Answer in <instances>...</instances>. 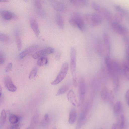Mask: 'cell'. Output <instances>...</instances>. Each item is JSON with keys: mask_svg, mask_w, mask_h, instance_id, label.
<instances>
[{"mask_svg": "<svg viewBox=\"0 0 129 129\" xmlns=\"http://www.w3.org/2000/svg\"><path fill=\"white\" fill-rule=\"evenodd\" d=\"M20 119L19 117L14 114H10L9 117V121L12 124H17Z\"/></svg>", "mask_w": 129, "mask_h": 129, "instance_id": "83f0119b", "label": "cell"}, {"mask_svg": "<svg viewBox=\"0 0 129 129\" xmlns=\"http://www.w3.org/2000/svg\"><path fill=\"white\" fill-rule=\"evenodd\" d=\"M67 98L69 101L74 106H77L80 105L73 90H71L69 91L67 95Z\"/></svg>", "mask_w": 129, "mask_h": 129, "instance_id": "4fadbf2b", "label": "cell"}, {"mask_svg": "<svg viewBox=\"0 0 129 129\" xmlns=\"http://www.w3.org/2000/svg\"><path fill=\"white\" fill-rule=\"evenodd\" d=\"M95 47L98 52L100 55H102L104 51L103 46L102 43L100 40H97L95 44Z\"/></svg>", "mask_w": 129, "mask_h": 129, "instance_id": "4316f807", "label": "cell"}, {"mask_svg": "<svg viewBox=\"0 0 129 129\" xmlns=\"http://www.w3.org/2000/svg\"><path fill=\"white\" fill-rule=\"evenodd\" d=\"M114 6L119 13H121L123 15H128L129 14L128 11L121 6L117 4H115Z\"/></svg>", "mask_w": 129, "mask_h": 129, "instance_id": "cb8c5ba5", "label": "cell"}, {"mask_svg": "<svg viewBox=\"0 0 129 129\" xmlns=\"http://www.w3.org/2000/svg\"><path fill=\"white\" fill-rule=\"evenodd\" d=\"M102 18L99 13H95L91 14L90 25L92 26L99 25L102 22Z\"/></svg>", "mask_w": 129, "mask_h": 129, "instance_id": "30bf717a", "label": "cell"}, {"mask_svg": "<svg viewBox=\"0 0 129 129\" xmlns=\"http://www.w3.org/2000/svg\"><path fill=\"white\" fill-rule=\"evenodd\" d=\"M70 2L73 5L78 7H85L88 4L87 2L84 0H71Z\"/></svg>", "mask_w": 129, "mask_h": 129, "instance_id": "7402d4cb", "label": "cell"}, {"mask_svg": "<svg viewBox=\"0 0 129 129\" xmlns=\"http://www.w3.org/2000/svg\"><path fill=\"white\" fill-rule=\"evenodd\" d=\"M77 114L75 110L72 108L71 110L69 117V123L70 124H73L74 123L77 118Z\"/></svg>", "mask_w": 129, "mask_h": 129, "instance_id": "44dd1931", "label": "cell"}, {"mask_svg": "<svg viewBox=\"0 0 129 129\" xmlns=\"http://www.w3.org/2000/svg\"><path fill=\"white\" fill-rule=\"evenodd\" d=\"M125 96L126 100L129 98V89L126 92Z\"/></svg>", "mask_w": 129, "mask_h": 129, "instance_id": "60d3db41", "label": "cell"}, {"mask_svg": "<svg viewBox=\"0 0 129 129\" xmlns=\"http://www.w3.org/2000/svg\"><path fill=\"white\" fill-rule=\"evenodd\" d=\"M53 8L59 12H63L65 10V6L62 2L58 1H53L52 3Z\"/></svg>", "mask_w": 129, "mask_h": 129, "instance_id": "2e32d148", "label": "cell"}, {"mask_svg": "<svg viewBox=\"0 0 129 129\" xmlns=\"http://www.w3.org/2000/svg\"><path fill=\"white\" fill-rule=\"evenodd\" d=\"M5 61V57L4 54L1 52L0 53V64H3Z\"/></svg>", "mask_w": 129, "mask_h": 129, "instance_id": "74e56055", "label": "cell"}, {"mask_svg": "<svg viewBox=\"0 0 129 129\" xmlns=\"http://www.w3.org/2000/svg\"><path fill=\"white\" fill-rule=\"evenodd\" d=\"M123 70L125 77L129 80V64L127 62H124L123 64Z\"/></svg>", "mask_w": 129, "mask_h": 129, "instance_id": "484cf974", "label": "cell"}, {"mask_svg": "<svg viewBox=\"0 0 129 129\" xmlns=\"http://www.w3.org/2000/svg\"><path fill=\"white\" fill-rule=\"evenodd\" d=\"M60 54L59 53H58L55 56V58L57 60L59 61L60 58Z\"/></svg>", "mask_w": 129, "mask_h": 129, "instance_id": "ab89813d", "label": "cell"}, {"mask_svg": "<svg viewBox=\"0 0 129 129\" xmlns=\"http://www.w3.org/2000/svg\"><path fill=\"white\" fill-rule=\"evenodd\" d=\"M38 47L37 45H33L29 47L22 51L19 54L20 58H23L36 50Z\"/></svg>", "mask_w": 129, "mask_h": 129, "instance_id": "7c38bea8", "label": "cell"}, {"mask_svg": "<svg viewBox=\"0 0 129 129\" xmlns=\"http://www.w3.org/2000/svg\"><path fill=\"white\" fill-rule=\"evenodd\" d=\"M102 12L104 17L108 22L111 23L113 21V16L108 9L106 8H103Z\"/></svg>", "mask_w": 129, "mask_h": 129, "instance_id": "e0dca14e", "label": "cell"}, {"mask_svg": "<svg viewBox=\"0 0 129 129\" xmlns=\"http://www.w3.org/2000/svg\"><path fill=\"white\" fill-rule=\"evenodd\" d=\"M34 5L37 11L42 10V6L39 0H35L33 2Z\"/></svg>", "mask_w": 129, "mask_h": 129, "instance_id": "d6a6232c", "label": "cell"}, {"mask_svg": "<svg viewBox=\"0 0 129 129\" xmlns=\"http://www.w3.org/2000/svg\"><path fill=\"white\" fill-rule=\"evenodd\" d=\"M79 102L80 104L84 101L86 93V84L85 79L83 76L79 78Z\"/></svg>", "mask_w": 129, "mask_h": 129, "instance_id": "5b68a950", "label": "cell"}, {"mask_svg": "<svg viewBox=\"0 0 129 129\" xmlns=\"http://www.w3.org/2000/svg\"><path fill=\"white\" fill-rule=\"evenodd\" d=\"M21 127V124L20 123H18L10 126L9 129H20Z\"/></svg>", "mask_w": 129, "mask_h": 129, "instance_id": "8d00e7d4", "label": "cell"}, {"mask_svg": "<svg viewBox=\"0 0 129 129\" xmlns=\"http://www.w3.org/2000/svg\"><path fill=\"white\" fill-rule=\"evenodd\" d=\"M92 8L95 11L98 12L100 11V8L99 5L96 2H93L91 3Z\"/></svg>", "mask_w": 129, "mask_h": 129, "instance_id": "e575fe53", "label": "cell"}, {"mask_svg": "<svg viewBox=\"0 0 129 129\" xmlns=\"http://www.w3.org/2000/svg\"><path fill=\"white\" fill-rule=\"evenodd\" d=\"M31 27L36 36L38 37L40 33L38 23L36 20L34 18L30 19V21Z\"/></svg>", "mask_w": 129, "mask_h": 129, "instance_id": "5bb4252c", "label": "cell"}, {"mask_svg": "<svg viewBox=\"0 0 129 129\" xmlns=\"http://www.w3.org/2000/svg\"><path fill=\"white\" fill-rule=\"evenodd\" d=\"M122 104L120 102H117L115 104L113 108V111L115 114L119 113L122 108Z\"/></svg>", "mask_w": 129, "mask_h": 129, "instance_id": "1f68e13d", "label": "cell"}, {"mask_svg": "<svg viewBox=\"0 0 129 129\" xmlns=\"http://www.w3.org/2000/svg\"><path fill=\"white\" fill-rule=\"evenodd\" d=\"M72 18L75 22L76 27L81 31L84 32L86 30V26L81 15L78 12H75L73 13Z\"/></svg>", "mask_w": 129, "mask_h": 129, "instance_id": "3957f363", "label": "cell"}, {"mask_svg": "<svg viewBox=\"0 0 129 129\" xmlns=\"http://www.w3.org/2000/svg\"><path fill=\"white\" fill-rule=\"evenodd\" d=\"M1 15L2 17L6 20H16L17 16L15 14L10 11L3 10L0 11Z\"/></svg>", "mask_w": 129, "mask_h": 129, "instance_id": "8fae6325", "label": "cell"}, {"mask_svg": "<svg viewBox=\"0 0 129 129\" xmlns=\"http://www.w3.org/2000/svg\"><path fill=\"white\" fill-rule=\"evenodd\" d=\"M109 93L107 88L105 87H103L101 91V96L103 100L106 101L108 99Z\"/></svg>", "mask_w": 129, "mask_h": 129, "instance_id": "d4e9b609", "label": "cell"}, {"mask_svg": "<svg viewBox=\"0 0 129 129\" xmlns=\"http://www.w3.org/2000/svg\"><path fill=\"white\" fill-rule=\"evenodd\" d=\"M55 19L56 24L58 27L62 29L64 27V23L62 17L59 14L57 13L55 16Z\"/></svg>", "mask_w": 129, "mask_h": 129, "instance_id": "d6986e66", "label": "cell"}, {"mask_svg": "<svg viewBox=\"0 0 129 129\" xmlns=\"http://www.w3.org/2000/svg\"><path fill=\"white\" fill-rule=\"evenodd\" d=\"M123 16L122 14L119 12L116 13L113 16V22L120 23L122 20Z\"/></svg>", "mask_w": 129, "mask_h": 129, "instance_id": "f1b7e54d", "label": "cell"}, {"mask_svg": "<svg viewBox=\"0 0 129 129\" xmlns=\"http://www.w3.org/2000/svg\"><path fill=\"white\" fill-rule=\"evenodd\" d=\"M14 35L18 50H21L22 46V41L19 30L16 29L14 31Z\"/></svg>", "mask_w": 129, "mask_h": 129, "instance_id": "9a60e30c", "label": "cell"}, {"mask_svg": "<svg viewBox=\"0 0 129 129\" xmlns=\"http://www.w3.org/2000/svg\"><path fill=\"white\" fill-rule=\"evenodd\" d=\"M8 1V0H0V2H7V1Z\"/></svg>", "mask_w": 129, "mask_h": 129, "instance_id": "ee69618b", "label": "cell"}, {"mask_svg": "<svg viewBox=\"0 0 129 129\" xmlns=\"http://www.w3.org/2000/svg\"><path fill=\"white\" fill-rule=\"evenodd\" d=\"M76 52L74 48L72 47L70 50V67L72 78L77 77L76 74Z\"/></svg>", "mask_w": 129, "mask_h": 129, "instance_id": "7a4b0ae2", "label": "cell"}, {"mask_svg": "<svg viewBox=\"0 0 129 129\" xmlns=\"http://www.w3.org/2000/svg\"><path fill=\"white\" fill-rule=\"evenodd\" d=\"M120 120V127L121 129L123 128L124 126L125 119L124 116L123 114L121 115Z\"/></svg>", "mask_w": 129, "mask_h": 129, "instance_id": "d590c367", "label": "cell"}, {"mask_svg": "<svg viewBox=\"0 0 129 129\" xmlns=\"http://www.w3.org/2000/svg\"><path fill=\"white\" fill-rule=\"evenodd\" d=\"M37 71V68L35 67L30 72L29 76V78L31 79L36 76Z\"/></svg>", "mask_w": 129, "mask_h": 129, "instance_id": "836d02e7", "label": "cell"}, {"mask_svg": "<svg viewBox=\"0 0 129 129\" xmlns=\"http://www.w3.org/2000/svg\"><path fill=\"white\" fill-rule=\"evenodd\" d=\"M89 107L88 104H86L79 115L75 129H80L81 128L86 117Z\"/></svg>", "mask_w": 129, "mask_h": 129, "instance_id": "277c9868", "label": "cell"}, {"mask_svg": "<svg viewBox=\"0 0 129 129\" xmlns=\"http://www.w3.org/2000/svg\"><path fill=\"white\" fill-rule=\"evenodd\" d=\"M112 60L109 54H107L105 58V62L108 72L112 77L115 75H117L114 72L113 68Z\"/></svg>", "mask_w": 129, "mask_h": 129, "instance_id": "9c48e42d", "label": "cell"}, {"mask_svg": "<svg viewBox=\"0 0 129 129\" xmlns=\"http://www.w3.org/2000/svg\"><path fill=\"white\" fill-rule=\"evenodd\" d=\"M12 67V63H9L5 68V72H9L11 69Z\"/></svg>", "mask_w": 129, "mask_h": 129, "instance_id": "f35d334b", "label": "cell"}, {"mask_svg": "<svg viewBox=\"0 0 129 129\" xmlns=\"http://www.w3.org/2000/svg\"><path fill=\"white\" fill-rule=\"evenodd\" d=\"M54 51V48L51 47H47L36 52L32 55V57L34 59H36L44 56L46 54L53 53Z\"/></svg>", "mask_w": 129, "mask_h": 129, "instance_id": "52a82bcc", "label": "cell"}, {"mask_svg": "<svg viewBox=\"0 0 129 129\" xmlns=\"http://www.w3.org/2000/svg\"><path fill=\"white\" fill-rule=\"evenodd\" d=\"M69 64L68 62L64 63L62 65L60 71L55 79L52 82V85H57L61 82L66 76L68 71Z\"/></svg>", "mask_w": 129, "mask_h": 129, "instance_id": "6da1fadb", "label": "cell"}, {"mask_svg": "<svg viewBox=\"0 0 129 129\" xmlns=\"http://www.w3.org/2000/svg\"><path fill=\"white\" fill-rule=\"evenodd\" d=\"M69 84L68 83H66L63 85L59 89L56 94V96L64 94L69 89Z\"/></svg>", "mask_w": 129, "mask_h": 129, "instance_id": "603a6c76", "label": "cell"}, {"mask_svg": "<svg viewBox=\"0 0 129 129\" xmlns=\"http://www.w3.org/2000/svg\"><path fill=\"white\" fill-rule=\"evenodd\" d=\"M6 112L4 110H3L1 113L0 117V127L2 126L5 123L6 119Z\"/></svg>", "mask_w": 129, "mask_h": 129, "instance_id": "4dcf8cb0", "label": "cell"}, {"mask_svg": "<svg viewBox=\"0 0 129 129\" xmlns=\"http://www.w3.org/2000/svg\"><path fill=\"white\" fill-rule=\"evenodd\" d=\"M3 81L6 88L9 91L14 92L16 90L17 87L13 84L10 77L5 76L4 78Z\"/></svg>", "mask_w": 129, "mask_h": 129, "instance_id": "ba28073f", "label": "cell"}, {"mask_svg": "<svg viewBox=\"0 0 129 129\" xmlns=\"http://www.w3.org/2000/svg\"><path fill=\"white\" fill-rule=\"evenodd\" d=\"M0 41L6 44H11L12 42V39L10 36L6 34L1 32L0 33Z\"/></svg>", "mask_w": 129, "mask_h": 129, "instance_id": "ffe728a7", "label": "cell"}, {"mask_svg": "<svg viewBox=\"0 0 129 129\" xmlns=\"http://www.w3.org/2000/svg\"><path fill=\"white\" fill-rule=\"evenodd\" d=\"M117 126V125L116 123L114 124L112 126V129H116Z\"/></svg>", "mask_w": 129, "mask_h": 129, "instance_id": "b9f144b4", "label": "cell"}, {"mask_svg": "<svg viewBox=\"0 0 129 129\" xmlns=\"http://www.w3.org/2000/svg\"><path fill=\"white\" fill-rule=\"evenodd\" d=\"M129 106V98L127 100H126Z\"/></svg>", "mask_w": 129, "mask_h": 129, "instance_id": "7bdbcfd3", "label": "cell"}, {"mask_svg": "<svg viewBox=\"0 0 129 129\" xmlns=\"http://www.w3.org/2000/svg\"><path fill=\"white\" fill-rule=\"evenodd\" d=\"M48 62L47 58L43 56L39 58L37 60V63L38 66H41L46 64Z\"/></svg>", "mask_w": 129, "mask_h": 129, "instance_id": "f546056e", "label": "cell"}, {"mask_svg": "<svg viewBox=\"0 0 129 129\" xmlns=\"http://www.w3.org/2000/svg\"><path fill=\"white\" fill-rule=\"evenodd\" d=\"M111 26L113 30L119 34L125 35L128 33L127 28L120 23L112 22L111 23Z\"/></svg>", "mask_w": 129, "mask_h": 129, "instance_id": "8992f818", "label": "cell"}, {"mask_svg": "<svg viewBox=\"0 0 129 129\" xmlns=\"http://www.w3.org/2000/svg\"><path fill=\"white\" fill-rule=\"evenodd\" d=\"M103 39L105 47L108 52L107 54H109L110 50V44L109 37L106 33L103 34Z\"/></svg>", "mask_w": 129, "mask_h": 129, "instance_id": "ac0fdd59", "label": "cell"}]
</instances>
